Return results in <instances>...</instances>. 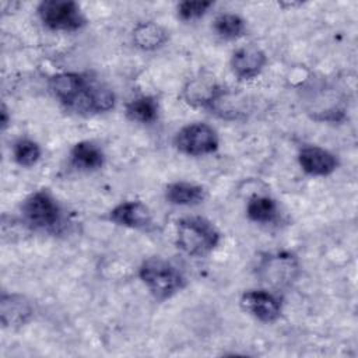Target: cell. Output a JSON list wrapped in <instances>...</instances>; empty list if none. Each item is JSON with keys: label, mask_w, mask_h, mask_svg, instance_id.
Segmentation results:
<instances>
[{"label": "cell", "mask_w": 358, "mask_h": 358, "mask_svg": "<svg viewBox=\"0 0 358 358\" xmlns=\"http://www.w3.org/2000/svg\"><path fill=\"white\" fill-rule=\"evenodd\" d=\"M220 239V231L204 217H185L176 222V245L189 256L208 255L218 246Z\"/></svg>", "instance_id": "cell-1"}, {"label": "cell", "mask_w": 358, "mask_h": 358, "mask_svg": "<svg viewBox=\"0 0 358 358\" xmlns=\"http://www.w3.org/2000/svg\"><path fill=\"white\" fill-rule=\"evenodd\" d=\"M138 275L157 301L169 299L186 285L178 267L158 256L145 259L138 268Z\"/></svg>", "instance_id": "cell-2"}, {"label": "cell", "mask_w": 358, "mask_h": 358, "mask_svg": "<svg viewBox=\"0 0 358 358\" xmlns=\"http://www.w3.org/2000/svg\"><path fill=\"white\" fill-rule=\"evenodd\" d=\"M21 213L25 222L35 229L52 231L62 221V208L46 189L29 194L21 206Z\"/></svg>", "instance_id": "cell-3"}, {"label": "cell", "mask_w": 358, "mask_h": 358, "mask_svg": "<svg viewBox=\"0 0 358 358\" xmlns=\"http://www.w3.org/2000/svg\"><path fill=\"white\" fill-rule=\"evenodd\" d=\"M38 15L52 31L73 32L87 24L80 6L71 0H45L38 6Z\"/></svg>", "instance_id": "cell-4"}, {"label": "cell", "mask_w": 358, "mask_h": 358, "mask_svg": "<svg viewBox=\"0 0 358 358\" xmlns=\"http://www.w3.org/2000/svg\"><path fill=\"white\" fill-rule=\"evenodd\" d=\"M173 144L182 154L200 157L211 154L218 148V136L211 126L197 122L183 126L176 133Z\"/></svg>", "instance_id": "cell-5"}, {"label": "cell", "mask_w": 358, "mask_h": 358, "mask_svg": "<svg viewBox=\"0 0 358 358\" xmlns=\"http://www.w3.org/2000/svg\"><path fill=\"white\" fill-rule=\"evenodd\" d=\"M298 262L289 253L270 255L259 266V275L273 287L288 285L298 274Z\"/></svg>", "instance_id": "cell-6"}, {"label": "cell", "mask_w": 358, "mask_h": 358, "mask_svg": "<svg viewBox=\"0 0 358 358\" xmlns=\"http://www.w3.org/2000/svg\"><path fill=\"white\" fill-rule=\"evenodd\" d=\"M241 308L263 323H273L281 315L280 299L264 289H250L242 294Z\"/></svg>", "instance_id": "cell-7"}, {"label": "cell", "mask_w": 358, "mask_h": 358, "mask_svg": "<svg viewBox=\"0 0 358 358\" xmlns=\"http://www.w3.org/2000/svg\"><path fill=\"white\" fill-rule=\"evenodd\" d=\"M90 78L78 73H57L49 78V90L66 108L73 109Z\"/></svg>", "instance_id": "cell-8"}, {"label": "cell", "mask_w": 358, "mask_h": 358, "mask_svg": "<svg viewBox=\"0 0 358 358\" xmlns=\"http://www.w3.org/2000/svg\"><path fill=\"white\" fill-rule=\"evenodd\" d=\"M267 63L266 53L256 45H245L238 48L231 57L232 73L239 80H250L260 74Z\"/></svg>", "instance_id": "cell-9"}, {"label": "cell", "mask_w": 358, "mask_h": 358, "mask_svg": "<svg viewBox=\"0 0 358 358\" xmlns=\"http://www.w3.org/2000/svg\"><path fill=\"white\" fill-rule=\"evenodd\" d=\"M298 162L302 171L312 176H327L338 166L336 155L317 145L303 147L299 151Z\"/></svg>", "instance_id": "cell-10"}, {"label": "cell", "mask_w": 358, "mask_h": 358, "mask_svg": "<svg viewBox=\"0 0 358 358\" xmlns=\"http://www.w3.org/2000/svg\"><path fill=\"white\" fill-rule=\"evenodd\" d=\"M109 220L117 225L145 229L152 224V215L150 208L141 201H123L113 207L109 213Z\"/></svg>", "instance_id": "cell-11"}, {"label": "cell", "mask_w": 358, "mask_h": 358, "mask_svg": "<svg viewBox=\"0 0 358 358\" xmlns=\"http://www.w3.org/2000/svg\"><path fill=\"white\" fill-rule=\"evenodd\" d=\"M222 94V88L211 77H196L190 80L185 90L183 96L187 103L193 106H213L217 98Z\"/></svg>", "instance_id": "cell-12"}, {"label": "cell", "mask_w": 358, "mask_h": 358, "mask_svg": "<svg viewBox=\"0 0 358 358\" xmlns=\"http://www.w3.org/2000/svg\"><path fill=\"white\" fill-rule=\"evenodd\" d=\"M31 303L18 294L3 295L0 301V315L4 327H20L32 316Z\"/></svg>", "instance_id": "cell-13"}, {"label": "cell", "mask_w": 358, "mask_h": 358, "mask_svg": "<svg viewBox=\"0 0 358 358\" xmlns=\"http://www.w3.org/2000/svg\"><path fill=\"white\" fill-rule=\"evenodd\" d=\"M102 150L91 141H80L70 151V162L80 171H95L103 165Z\"/></svg>", "instance_id": "cell-14"}, {"label": "cell", "mask_w": 358, "mask_h": 358, "mask_svg": "<svg viewBox=\"0 0 358 358\" xmlns=\"http://www.w3.org/2000/svg\"><path fill=\"white\" fill-rule=\"evenodd\" d=\"M165 197L175 206H196L206 199V190L200 185L189 182H173L165 189Z\"/></svg>", "instance_id": "cell-15"}, {"label": "cell", "mask_w": 358, "mask_h": 358, "mask_svg": "<svg viewBox=\"0 0 358 358\" xmlns=\"http://www.w3.org/2000/svg\"><path fill=\"white\" fill-rule=\"evenodd\" d=\"M168 41L165 28L152 21L138 22L133 29V42L143 50H154L161 48Z\"/></svg>", "instance_id": "cell-16"}, {"label": "cell", "mask_w": 358, "mask_h": 358, "mask_svg": "<svg viewBox=\"0 0 358 358\" xmlns=\"http://www.w3.org/2000/svg\"><path fill=\"white\" fill-rule=\"evenodd\" d=\"M126 116L131 122L152 123L158 116V102L150 95L134 98L126 105Z\"/></svg>", "instance_id": "cell-17"}, {"label": "cell", "mask_w": 358, "mask_h": 358, "mask_svg": "<svg viewBox=\"0 0 358 358\" xmlns=\"http://www.w3.org/2000/svg\"><path fill=\"white\" fill-rule=\"evenodd\" d=\"M213 29L217 36L225 41H234L241 38L246 31V24L242 17L238 14H220L213 22Z\"/></svg>", "instance_id": "cell-18"}, {"label": "cell", "mask_w": 358, "mask_h": 358, "mask_svg": "<svg viewBox=\"0 0 358 358\" xmlns=\"http://www.w3.org/2000/svg\"><path fill=\"white\" fill-rule=\"evenodd\" d=\"M249 220L259 224H268L277 218V203L268 196H255L249 200L246 207Z\"/></svg>", "instance_id": "cell-19"}, {"label": "cell", "mask_w": 358, "mask_h": 358, "mask_svg": "<svg viewBox=\"0 0 358 358\" xmlns=\"http://www.w3.org/2000/svg\"><path fill=\"white\" fill-rule=\"evenodd\" d=\"M13 155H14V161L20 166L29 168L39 161L41 148L35 141L29 138H20L18 141L14 143Z\"/></svg>", "instance_id": "cell-20"}, {"label": "cell", "mask_w": 358, "mask_h": 358, "mask_svg": "<svg viewBox=\"0 0 358 358\" xmlns=\"http://www.w3.org/2000/svg\"><path fill=\"white\" fill-rule=\"evenodd\" d=\"M213 6V1H182L178 4V17L183 21H193L203 17Z\"/></svg>", "instance_id": "cell-21"}, {"label": "cell", "mask_w": 358, "mask_h": 358, "mask_svg": "<svg viewBox=\"0 0 358 358\" xmlns=\"http://www.w3.org/2000/svg\"><path fill=\"white\" fill-rule=\"evenodd\" d=\"M8 120H10V119H8V110H7L6 105L3 103V105H1V112H0V123H1V129H3V130L7 127Z\"/></svg>", "instance_id": "cell-22"}]
</instances>
